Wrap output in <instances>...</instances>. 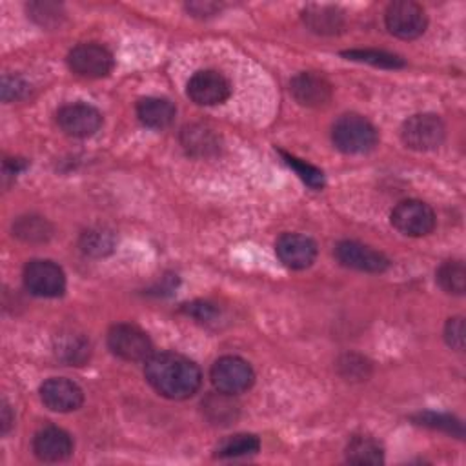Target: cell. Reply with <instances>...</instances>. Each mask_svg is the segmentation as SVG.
<instances>
[{
    "mask_svg": "<svg viewBox=\"0 0 466 466\" xmlns=\"http://www.w3.org/2000/svg\"><path fill=\"white\" fill-rule=\"evenodd\" d=\"M296 101L308 108H321L332 99V84L317 73H299L290 84Z\"/></svg>",
    "mask_w": 466,
    "mask_h": 466,
    "instance_id": "2e32d148",
    "label": "cell"
},
{
    "mask_svg": "<svg viewBox=\"0 0 466 466\" xmlns=\"http://www.w3.org/2000/svg\"><path fill=\"white\" fill-rule=\"evenodd\" d=\"M384 21L390 34L404 41L421 37L428 26V19L422 6H419L417 3H412V0H399V3H392L386 10Z\"/></svg>",
    "mask_w": 466,
    "mask_h": 466,
    "instance_id": "8992f818",
    "label": "cell"
},
{
    "mask_svg": "<svg viewBox=\"0 0 466 466\" xmlns=\"http://www.w3.org/2000/svg\"><path fill=\"white\" fill-rule=\"evenodd\" d=\"M346 461L352 464H383L384 453L372 437H354L346 446Z\"/></svg>",
    "mask_w": 466,
    "mask_h": 466,
    "instance_id": "603a6c76",
    "label": "cell"
},
{
    "mask_svg": "<svg viewBox=\"0 0 466 466\" xmlns=\"http://www.w3.org/2000/svg\"><path fill=\"white\" fill-rule=\"evenodd\" d=\"M277 257L290 270H306L317 257V245L301 233H285L276 245Z\"/></svg>",
    "mask_w": 466,
    "mask_h": 466,
    "instance_id": "4fadbf2b",
    "label": "cell"
},
{
    "mask_svg": "<svg viewBox=\"0 0 466 466\" xmlns=\"http://www.w3.org/2000/svg\"><path fill=\"white\" fill-rule=\"evenodd\" d=\"M41 399L52 412H73L84 403L83 390L70 379L53 377L41 386Z\"/></svg>",
    "mask_w": 466,
    "mask_h": 466,
    "instance_id": "5bb4252c",
    "label": "cell"
},
{
    "mask_svg": "<svg viewBox=\"0 0 466 466\" xmlns=\"http://www.w3.org/2000/svg\"><path fill=\"white\" fill-rule=\"evenodd\" d=\"M28 93H30V86L21 77H5L3 79V99L6 102L21 101Z\"/></svg>",
    "mask_w": 466,
    "mask_h": 466,
    "instance_id": "1f68e13d",
    "label": "cell"
},
{
    "mask_svg": "<svg viewBox=\"0 0 466 466\" xmlns=\"http://www.w3.org/2000/svg\"><path fill=\"white\" fill-rule=\"evenodd\" d=\"M281 155L285 157L286 164H288L310 188L321 189V188L325 186V175H323L321 170H317L316 166H312V164H308V162H305V160H301V159H297V157H294V155H288V153H285V151H281Z\"/></svg>",
    "mask_w": 466,
    "mask_h": 466,
    "instance_id": "f546056e",
    "label": "cell"
},
{
    "mask_svg": "<svg viewBox=\"0 0 466 466\" xmlns=\"http://www.w3.org/2000/svg\"><path fill=\"white\" fill-rule=\"evenodd\" d=\"M446 135L444 122L433 113H419L410 117L403 128V142L415 151H430L442 144Z\"/></svg>",
    "mask_w": 466,
    "mask_h": 466,
    "instance_id": "277c9868",
    "label": "cell"
},
{
    "mask_svg": "<svg viewBox=\"0 0 466 466\" xmlns=\"http://www.w3.org/2000/svg\"><path fill=\"white\" fill-rule=\"evenodd\" d=\"M188 12H191L195 17H211L220 10L218 5L215 3H191L186 6Z\"/></svg>",
    "mask_w": 466,
    "mask_h": 466,
    "instance_id": "836d02e7",
    "label": "cell"
},
{
    "mask_svg": "<svg viewBox=\"0 0 466 466\" xmlns=\"http://www.w3.org/2000/svg\"><path fill=\"white\" fill-rule=\"evenodd\" d=\"M211 383L218 392L238 395L252 388L256 383V374L250 363H247L241 357L226 355L220 357L211 366Z\"/></svg>",
    "mask_w": 466,
    "mask_h": 466,
    "instance_id": "3957f363",
    "label": "cell"
},
{
    "mask_svg": "<svg viewBox=\"0 0 466 466\" xmlns=\"http://www.w3.org/2000/svg\"><path fill=\"white\" fill-rule=\"evenodd\" d=\"M202 410L208 421L218 426H228L239 417V403L233 399L231 393H224V392L208 395L202 401Z\"/></svg>",
    "mask_w": 466,
    "mask_h": 466,
    "instance_id": "ffe728a7",
    "label": "cell"
},
{
    "mask_svg": "<svg viewBox=\"0 0 466 466\" xmlns=\"http://www.w3.org/2000/svg\"><path fill=\"white\" fill-rule=\"evenodd\" d=\"M24 285L37 297H61L66 292V276L53 261L35 259L24 268Z\"/></svg>",
    "mask_w": 466,
    "mask_h": 466,
    "instance_id": "9c48e42d",
    "label": "cell"
},
{
    "mask_svg": "<svg viewBox=\"0 0 466 466\" xmlns=\"http://www.w3.org/2000/svg\"><path fill=\"white\" fill-rule=\"evenodd\" d=\"M184 312L186 314H189V316H193L195 319H199V321H211L213 317H215V308L211 306V305H208V303H193V305H186V308H184Z\"/></svg>",
    "mask_w": 466,
    "mask_h": 466,
    "instance_id": "d6a6232c",
    "label": "cell"
},
{
    "mask_svg": "<svg viewBox=\"0 0 466 466\" xmlns=\"http://www.w3.org/2000/svg\"><path fill=\"white\" fill-rule=\"evenodd\" d=\"M81 248L86 256L92 257H104L113 252L115 248V236L113 231L106 228H93L83 233Z\"/></svg>",
    "mask_w": 466,
    "mask_h": 466,
    "instance_id": "cb8c5ba5",
    "label": "cell"
},
{
    "mask_svg": "<svg viewBox=\"0 0 466 466\" xmlns=\"http://www.w3.org/2000/svg\"><path fill=\"white\" fill-rule=\"evenodd\" d=\"M110 350L130 363L148 361L153 355V343L141 328L133 325H117L108 334Z\"/></svg>",
    "mask_w": 466,
    "mask_h": 466,
    "instance_id": "5b68a950",
    "label": "cell"
},
{
    "mask_svg": "<svg viewBox=\"0 0 466 466\" xmlns=\"http://www.w3.org/2000/svg\"><path fill=\"white\" fill-rule=\"evenodd\" d=\"M335 257L343 267L366 274H381L390 267L386 256L355 241L339 243L335 248Z\"/></svg>",
    "mask_w": 466,
    "mask_h": 466,
    "instance_id": "7c38bea8",
    "label": "cell"
},
{
    "mask_svg": "<svg viewBox=\"0 0 466 466\" xmlns=\"http://www.w3.org/2000/svg\"><path fill=\"white\" fill-rule=\"evenodd\" d=\"M28 14L43 28H55L64 19V10L57 3H32L28 5Z\"/></svg>",
    "mask_w": 466,
    "mask_h": 466,
    "instance_id": "83f0119b",
    "label": "cell"
},
{
    "mask_svg": "<svg viewBox=\"0 0 466 466\" xmlns=\"http://www.w3.org/2000/svg\"><path fill=\"white\" fill-rule=\"evenodd\" d=\"M343 55L352 59V61L368 63V64L377 66V68L397 70V68L404 66V61L401 57L386 53V52H377V50H352V52H345Z\"/></svg>",
    "mask_w": 466,
    "mask_h": 466,
    "instance_id": "4316f807",
    "label": "cell"
},
{
    "mask_svg": "<svg viewBox=\"0 0 466 466\" xmlns=\"http://www.w3.org/2000/svg\"><path fill=\"white\" fill-rule=\"evenodd\" d=\"M303 21L317 35H337L345 28V15L334 6H308Z\"/></svg>",
    "mask_w": 466,
    "mask_h": 466,
    "instance_id": "d6986e66",
    "label": "cell"
},
{
    "mask_svg": "<svg viewBox=\"0 0 466 466\" xmlns=\"http://www.w3.org/2000/svg\"><path fill=\"white\" fill-rule=\"evenodd\" d=\"M231 86L228 79L213 70L197 72L188 83V97L199 106H217L228 101Z\"/></svg>",
    "mask_w": 466,
    "mask_h": 466,
    "instance_id": "8fae6325",
    "label": "cell"
},
{
    "mask_svg": "<svg viewBox=\"0 0 466 466\" xmlns=\"http://www.w3.org/2000/svg\"><path fill=\"white\" fill-rule=\"evenodd\" d=\"M259 448H261V442H259V439L256 435H252V433H238V435H231V437L224 439L217 446V457H224V459L247 457V455L257 453Z\"/></svg>",
    "mask_w": 466,
    "mask_h": 466,
    "instance_id": "d4e9b609",
    "label": "cell"
},
{
    "mask_svg": "<svg viewBox=\"0 0 466 466\" xmlns=\"http://www.w3.org/2000/svg\"><path fill=\"white\" fill-rule=\"evenodd\" d=\"M14 233L24 243H46L53 236V226L43 217L26 215L14 224Z\"/></svg>",
    "mask_w": 466,
    "mask_h": 466,
    "instance_id": "44dd1931",
    "label": "cell"
},
{
    "mask_svg": "<svg viewBox=\"0 0 466 466\" xmlns=\"http://www.w3.org/2000/svg\"><path fill=\"white\" fill-rule=\"evenodd\" d=\"M437 283L446 294L462 296L466 290V268L462 261H446L437 270Z\"/></svg>",
    "mask_w": 466,
    "mask_h": 466,
    "instance_id": "484cf974",
    "label": "cell"
},
{
    "mask_svg": "<svg viewBox=\"0 0 466 466\" xmlns=\"http://www.w3.org/2000/svg\"><path fill=\"white\" fill-rule=\"evenodd\" d=\"M15 417L12 415V410L6 403H3V410H0V432H3V435H6L14 424Z\"/></svg>",
    "mask_w": 466,
    "mask_h": 466,
    "instance_id": "e575fe53",
    "label": "cell"
},
{
    "mask_svg": "<svg viewBox=\"0 0 466 466\" xmlns=\"http://www.w3.org/2000/svg\"><path fill=\"white\" fill-rule=\"evenodd\" d=\"M175 106L168 99L146 97L137 104L139 121L151 130H164L175 121Z\"/></svg>",
    "mask_w": 466,
    "mask_h": 466,
    "instance_id": "ac0fdd59",
    "label": "cell"
},
{
    "mask_svg": "<svg viewBox=\"0 0 466 466\" xmlns=\"http://www.w3.org/2000/svg\"><path fill=\"white\" fill-rule=\"evenodd\" d=\"M415 421L422 426H428V428H433V430H442L446 433H451V435H457L459 439L462 437L464 430H462V424L459 419L448 415V413H433V412H424V413H419L415 417Z\"/></svg>",
    "mask_w": 466,
    "mask_h": 466,
    "instance_id": "f1b7e54d",
    "label": "cell"
},
{
    "mask_svg": "<svg viewBox=\"0 0 466 466\" xmlns=\"http://www.w3.org/2000/svg\"><path fill=\"white\" fill-rule=\"evenodd\" d=\"M444 339L450 348L462 352L464 350V321L462 317H453L444 326Z\"/></svg>",
    "mask_w": 466,
    "mask_h": 466,
    "instance_id": "4dcf8cb0",
    "label": "cell"
},
{
    "mask_svg": "<svg viewBox=\"0 0 466 466\" xmlns=\"http://www.w3.org/2000/svg\"><path fill=\"white\" fill-rule=\"evenodd\" d=\"M180 142L191 157H211L220 151V137L204 124H189L180 133Z\"/></svg>",
    "mask_w": 466,
    "mask_h": 466,
    "instance_id": "e0dca14e",
    "label": "cell"
},
{
    "mask_svg": "<svg viewBox=\"0 0 466 466\" xmlns=\"http://www.w3.org/2000/svg\"><path fill=\"white\" fill-rule=\"evenodd\" d=\"M392 224L406 238H424L435 228V213L426 202L403 200L392 211Z\"/></svg>",
    "mask_w": 466,
    "mask_h": 466,
    "instance_id": "52a82bcc",
    "label": "cell"
},
{
    "mask_svg": "<svg viewBox=\"0 0 466 466\" xmlns=\"http://www.w3.org/2000/svg\"><path fill=\"white\" fill-rule=\"evenodd\" d=\"M57 357L72 366H81L90 359V343L79 334H63L55 346Z\"/></svg>",
    "mask_w": 466,
    "mask_h": 466,
    "instance_id": "7402d4cb",
    "label": "cell"
},
{
    "mask_svg": "<svg viewBox=\"0 0 466 466\" xmlns=\"http://www.w3.org/2000/svg\"><path fill=\"white\" fill-rule=\"evenodd\" d=\"M34 451L44 462H61L73 453V439L57 426H46L34 437Z\"/></svg>",
    "mask_w": 466,
    "mask_h": 466,
    "instance_id": "9a60e30c",
    "label": "cell"
},
{
    "mask_svg": "<svg viewBox=\"0 0 466 466\" xmlns=\"http://www.w3.org/2000/svg\"><path fill=\"white\" fill-rule=\"evenodd\" d=\"M57 122L61 130L75 139H88L95 135L102 126V115L90 104H68L59 110Z\"/></svg>",
    "mask_w": 466,
    "mask_h": 466,
    "instance_id": "30bf717a",
    "label": "cell"
},
{
    "mask_svg": "<svg viewBox=\"0 0 466 466\" xmlns=\"http://www.w3.org/2000/svg\"><path fill=\"white\" fill-rule=\"evenodd\" d=\"M148 383L162 395L182 401L197 393L202 383L199 366L188 357L173 352L153 354L144 366Z\"/></svg>",
    "mask_w": 466,
    "mask_h": 466,
    "instance_id": "6da1fadb",
    "label": "cell"
},
{
    "mask_svg": "<svg viewBox=\"0 0 466 466\" xmlns=\"http://www.w3.org/2000/svg\"><path fill=\"white\" fill-rule=\"evenodd\" d=\"M332 141L335 148L341 150L343 153L359 155L374 150L379 137H377V130L368 119L357 113H348V115H343L334 124Z\"/></svg>",
    "mask_w": 466,
    "mask_h": 466,
    "instance_id": "7a4b0ae2",
    "label": "cell"
},
{
    "mask_svg": "<svg viewBox=\"0 0 466 466\" xmlns=\"http://www.w3.org/2000/svg\"><path fill=\"white\" fill-rule=\"evenodd\" d=\"M68 66L83 79H102L113 70V55L97 43H86L70 52Z\"/></svg>",
    "mask_w": 466,
    "mask_h": 466,
    "instance_id": "ba28073f",
    "label": "cell"
}]
</instances>
